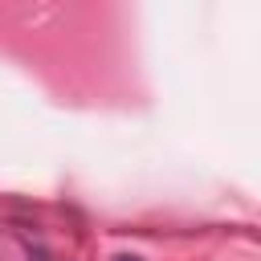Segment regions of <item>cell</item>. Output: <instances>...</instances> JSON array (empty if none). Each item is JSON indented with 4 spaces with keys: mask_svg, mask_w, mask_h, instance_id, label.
I'll list each match as a JSON object with an SVG mask.
<instances>
[{
    "mask_svg": "<svg viewBox=\"0 0 261 261\" xmlns=\"http://www.w3.org/2000/svg\"><path fill=\"white\" fill-rule=\"evenodd\" d=\"M29 261H53L49 253H41V249H29Z\"/></svg>",
    "mask_w": 261,
    "mask_h": 261,
    "instance_id": "6da1fadb",
    "label": "cell"
},
{
    "mask_svg": "<svg viewBox=\"0 0 261 261\" xmlns=\"http://www.w3.org/2000/svg\"><path fill=\"white\" fill-rule=\"evenodd\" d=\"M114 261H143V257H130V253H122V257H114Z\"/></svg>",
    "mask_w": 261,
    "mask_h": 261,
    "instance_id": "7a4b0ae2",
    "label": "cell"
}]
</instances>
